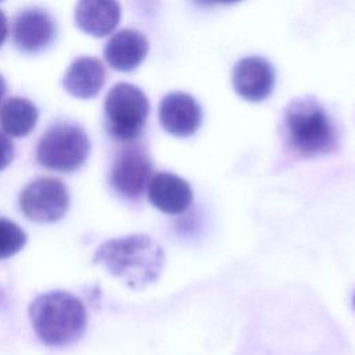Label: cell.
Segmentation results:
<instances>
[{
	"label": "cell",
	"mask_w": 355,
	"mask_h": 355,
	"mask_svg": "<svg viewBox=\"0 0 355 355\" xmlns=\"http://www.w3.org/2000/svg\"><path fill=\"white\" fill-rule=\"evenodd\" d=\"M164 251L146 234H130L104 241L93 262L104 266L129 287L140 290L155 282L164 268Z\"/></svg>",
	"instance_id": "6da1fadb"
},
{
	"label": "cell",
	"mask_w": 355,
	"mask_h": 355,
	"mask_svg": "<svg viewBox=\"0 0 355 355\" xmlns=\"http://www.w3.org/2000/svg\"><path fill=\"white\" fill-rule=\"evenodd\" d=\"M29 318L37 337L53 347L76 341L87 324L85 305L67 291H50L35 298L29 306Z\"/></svg>",
	"instance_id": "7a4b0ae2"
},
{
	"label": "cell",
	"mask_w": 355,
	"mask_h": 355,
	"mask_svg": "<svg viewBox=\"0 0 355 355\" xmlns=\"http://www.w3.org/2000/svg\"><path fill=\"white\" fill-rule=\"evenodd\" d=\"M283 125L287 143L304 157L326 154L337 144L334 125L315 97L291 100L284 108Z\"/></svg>",
	"instance_id": "3957f363"
},
{
	"label": "cell",
	"mask_w": 355,
	"mask_h": 355,
	"mask_svg": "<svg viewBox=\"0 0 355 355\" xmlns=\"http://www.w3.org/2000/svg\"><path fill=\"white\" fill-rule=\"evenodd\" d=\"M105 125L116 140L130 141L144 129L150 104L146 94L132 83H116L105 96Z\"/></svg>",
	"instance_id": "277c9868"
},
{
	"label": "cell",
	"mask_w": 355,
	"mask_h": 355,
	"mask_svg": "<svg viewBox=\"0 0 355 355\" xmlns=\"http://www.w3.org/2000/svg\"><path fill=\"white\" fill-rule=\"evenodd\" d=\"M90 141L86 132L68 122L50 126L40 137L36 158L40 165L57 172L78 169L87 158Z\"/></svg>",
	"instance_id": "5b68a950"
},
{
	"label": "cell",
	"mask_w": 355,
	"mask_h": 355,
	"mask_svg": "<svg viewBox=\"0 0 355 355\" xmlns=\"http://www.w3.org/2000/svg\"><path fill=\"white\" fill-rule=\"evenodd\" d=\"M69 204L68 190L58 179L42 178L29 183L19 196L25 216L35 222H55L61 219Z\"/></svg>",
	"instance_id": "8992f818"
},
{
	"label": "cell",
	"mask_w": 355,
	"mask_h": 355,
	"mask_svg": "<svg viewBox=\"0 0 355 355\" xmlns=\"http://www.w3.org/2000/svg\"><path fill=\"white\" fill-rule=\"evenodd\" d=\"M57 33L53 17L37 7L21 11L12 24V40L18 50L35 54L47 49Z\"/></svg>",
	"instance_id": "52a82bcc"
},
{
	"label": "cell",
	"mask_w": 355,
	"mask_h": 355,
	"mask_svg": "<svg viewBox=\"0 0 355 355\" xmlns=\"http://www.w3.org/2000/svg\"><path fill=\"white\" fill-rule=\"evenodd\" d=\"M151 179V162L147 154L139 147L122 150L111 169V183L114 189L129 198L139 197Z\"/></svg>",
	"instance_id": "ba28073f"
},
{
	"label": "cell",
	"mask_w": 355,
	"mask_h": 355,
	"mask_svg": "<svg viewBox=\"0 0 355 355\" xmlns=\"http://www.w3.org/2000/svg\"><path fill=\"white\" fill-rule=\"evenodd\" d=\"M162 128L178 137L194 135L202 121V110L197 100L183 92L168 93L162 97L158 108Z\"/></svg>",
	"instance_id": "9c48e42d"
},
{
	"label": "cell",
	"mask_w": 355,
	"mask_h": 355,
	"mask_svg": "<svg viewBox=\"0 0 355 355\" xmlns=\"http://www.w3.org/2000/svg\"><path fill=\"white\" fill-rule=\"evenodd\" d=\"M232 82L240 97L252 103L262 101L273 92L275 69L263 57H245L234 65Z\"/></svg>",
	"instance_id": "30bf717a"
},
{
	"label": "cell",
	"mask_w": 355,
	"mask_h": 355,
	"mask_svg": "<svg viewBox=\"0 0 355 355\" xmlns=\"http://www.w3.org/2000/svg\"><path fill=\"white\" fill-rule=\"evenodd\" d=\"M150 202L164 214H183L193 201L190 184L171 172H159L150 179L147 186Z\"/></svg>",
	"instance_id": "8fae6325"
},
{
	"label": "cell",
	"mask_w": 355,
	"mask_h": 355,
	"mask_svg": "<svg viewBox=\"0 0 355 355\" xmlns=\"http://www.w3.org/2000/svg\"><path fill=\"white\" fill-rule=\"evenodd\" d=\"M147 51L148 42L144 35L133 29H122L107 42L104 57L114 69L129 72L141 64Z\"/></svg>",
	"instance_id": "7c38bea8"
},
{
	"label": "cell",
	"mask_w": 355,
	"mask_h": 355,
	"mask_svg": "<svg viewBox=\"0 0 355 355\" xmlns=\"http://www.w3.org/2000/svg\"><path fill=\"white\" fill-rule=\"evenodd\" d=\"M119 18L121 7L116 0H79L75 10L76 25L96 37L111 33Z\"/></svg>",
	"instance_id": "4fadbf2b"
},
{
	"label": "cell",
	"mask_w": 355,
	"mask_h": 355,
	"mask_svg": "<svg viewBox=\"0 0 355 355\" xmlns=\"http://www.w3.org/2000/svg\"><path fill=\"white\" fill-rule=\"evenodd\" d=\"M105 82V69L103 64L93 57H80L75 60L65 76L64 87L68 93L79 98H92L98 94Z\"/></svg>",
	"instance_id": "5bb4252c"
},
{
	"label": "cell",
	"mask_w": 355,
	"mask_h": 355,
	"mask_svg": "<svg viewBox=\"0 0 355 355\" xmlns=\"http://www.w3.org/2000/svg\"><path fill=\"white\" fill-rule=\"evenodd\" d=\"M37 116L36 105L22 97H10L0 107V126L14 137L29 135L36 125Z\"/></svg>",
	"instance_id": "9a60e30c"
},
{
	"label": "cell",
	"mask_w": 355,
	"mask_h": 355,
	"mask_svg": "<svg viewBox=\"0 0 355 355\" xmlns=\"http://www.w3.org/2000/svg\"><path fill=\"white\" fill-rule=\"evenodd\" d=\"M25 232L12 220L0 218V259H6L24 248Z\"/></svg>",
	"instance_id": "2e32d148"
},
{
	"label": "cell",
	"mask_w": 355,
	"mask_h": 355,
	"mask_svg": "<svg viewBox=\"0 0 355 355\" xmlns=\"http://www.w3.org/2000/svg\"><path fill=\"white\" fill-rule=\"evenodd\" d=\"M14 158V144L10 137L0 132V171L10 165Z\"/></svg>",
	"instance_id": "e0dca14e"
},
{
	"label": "cell",
	"mask_w": 355,
	"mask_h": 355,
	"mask_svg": "<svg viewBox=\"0 0 355 355\" xmlns=\"http://www.w3.org/2000/svg\"><path fill=\"white\" fill-rule=\"evenodd\" d=\"M8 35V25H7V18L6 15L0 11V46L3 44V42L6 40Z\"/></svg>",
	"instance_id": "ac0fdd59"
},
{
	"label": "cell",
	"mask_w": 355,
	"mask_h": 355,
	"mask_svg": "<svg viewBox=\"0 0 355 355\" xmlns=\"http://www.w3.org/2000/svg\"><path fill=\"white\" fill-rule=\"evenodd\" d=\"M6 90H7V86H6V82L3 79V76L0 75V103L3 101V97L6 94Z\"/></svg>",
	"instance_id": "d6986e66"
},
{
	"label": "cell",
	"mask_w": 355,
	"mask_h": 355,
	"mask_svg": "<svg viewBox=\"0 0 355 355\" xmlns=\"http://www.w3.org/2000/svg\"><path fill=\"white\" fill-rule=\"evenodd\" d=\"M211 1L222 3V4H230V3H237V1H240V0H211Z\"/></svg>",
	"instance_id": "ffe728a7"
},
{
	"label": "cell",
	"mask_w": 355,
	"mask_h": 355,
	"mask_svg": "<svg viewBox=\"0 0 355 355\" xmlns=\"http://www.w3.org/2000/svg\"><path fill=\"white\" fill-rule=\"evenodd\" d=\"M352 304H354V308H355V294H354V300H352Z\"/></svg>",
	"instance_id": "44dd1931"
},
{
	"label": "cell",
	"mask_w": 355,
	"mask_h": 355,
	"mask_svg": "<svg viewBox=\"0 0 355 355\" xmlns=\"http://www.w3.org/2000/svg\"><path fill=\"white\" fill-rule=\"evenodd\" d=\"M0 1H1V0H0Z\"/></svg>",
	"instance_id": "7402d4cb"
}]
</instances>
